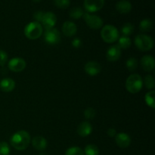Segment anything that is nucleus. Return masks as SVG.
Returning a JSON list of instances; mask_svg holds the SVG:
<instances>
[{"label": "nucleus", "mask_w": 155, "mask_h": 155, "mask_svg": "<svg viewBox=\"0 0 155 155\" xmlns=\"http://www.w3.org/2000/svg\"><path fill=\"white\" fill-rule=\"evenodd\" d=\"M30 136L25 130H20L15 133L10 139V143L18 151H24L29 146Z\"/></svg>", "instance_id": "f257e3e1"}, {"label": "nucleus", "mask_w": 155, "mask_h": 155, "mask_svg": "<svg viewBox=\"0 0 155 155\" xmlns=\"http://www.w3.org/2000/svg\"><path fill=\"white\" fill-rule=\"evenodd\" d=\"M142 86H143V80L139 74H131L126 81V88L130 93L136 94L140 92Z\"/></svg>", "instance_id": "f03ea898"}, {"label": "nucleus", "mask_w": 155, "mask_h": 155, "mask_svg": "<svg viewBox=\"0 0 155 155\" xmlns=\"http://www.w3.org/2000/svg\"><path fill=\"white\" fill-rule=\"evenodd\" d=\"M42 27L39 23L33 21L27 24L24 28V34L30 39H36L42 36Z\"/></svg>", "instance_id": "7ed1b4c3"}, {"label": "nucleus", "mask_w": 155, "mask_h": 155, "mask_svg": "<svg viewBox=\"0 0 155 155\" xmlns=\"http://www.w3.org/2000/svg\"><path fill=\"white\" fill-rule=\"evenodd\" d=\"M101 36L103 40L107 43H113L119 39L117 29L112 25H106L101 31Z\"/></svg>", "instance_id": "20e7f679"}, {"label": "nucleus", "mask_w": 155, "mask_h": 155, "mask_svg": "<svg viewBox=\"0 0 155 155\" xmlns=\"http://www.w3.org/2000/svg\"><path fill=\"white\" fill-rule=\"evenodd\" d=\"M135 44L139 50L147 51L152 49L154 46V40L148 35L139 34L135 38Z\"/></svg>", "instance_id": "39448f33"}, {"label": "nucleus", "mask_w": 155, "mask_h": 155, "mask_svg": "<svg viewBox=\"0 0 155 155\" xmlns=\"http://www.w3.org/2000/svg\"><path fill=\"white\" fill-rule=\"evenodd\" d=\"M83 18L86 21V24L93 30H98L100 29L103 25V21L100 17L97 15H90L88 12L83 14Z\"/></svg>", "instance_id": "423d86ee"}, {"label": "nucleus", "mask_w": 155, "mask_h": 155, "mask_svg": "<svg viewBox=\"0 0 155 155\" xmlns=\"http://www.w3.org/2000/svg\"><path fill=\"white\" fill-rule=\"evenodd\" d=\"M45 42L50 45H55L61 40V34L58 30L55 28L46 29L44 36Z\"/></svg>", "instance_id": "0eeeda50"}, {"label": "nucleus", "mask_w": 155, "mask_h": 155, "mask_svg": "<svg viewBox=\"0 0 155 155\" xmlns=\"http://www.w3.org/2000/svg\"><path fill=\"white\" fill-rule=\"evenodd\" d=\"M26 61L23 58H14L9 61L8 66L10 71L13 72H21L24 71L26 68Z\"/></svg>", "instance_id": "6e6552de"}, {"label": "nucleus", "mask_w": 155, "mask_h": 155, "mask_svg": "<svg viewBox=\"0 0 155 155\" xmlns=\"http://www.w3.org/2000/svg\"><path fill=\"white\" fill-rule=\"evenodd\" d=\"M104 0H84V8L89 12H96L104 6Z\"/></svg>", "instance_id": "1a4fd4ad"}, {"label": "nucleus", "mask_w": 155, "mask_h": 155, "mask_svg": "<svg viewBox=\"0 0 155 155\" xmlns=\"http://www.w3.org/2000/svg\"><path fill=\"white\" fill-rule=\"evenodd\" d=\"M41 22L45 29L53 28L57 22V17L52 12H46V13H44L43 18Z\"/></svg>", "instance_id": "9d476101"}, {"label": "nucleus", "mask_w": 155, "mask_h": 155, "mask_svg": "<svg viewBox=\"0 0 155 155\" xmlns=\"http://www.w3.org/2000/svg\"><path fill=\"white\" fill-rule=\"evenodd\" d=\"M121 56V49L117 45L110 47L106 53V58L109 61H117Z\"/></svg>", "instance_id": "9b49d317"}, {"label": "nucleus", "mask_w": 155, "mask_h": 155, "mask_svg": "<svg viewBox=\"0 0 155 155\" xmlns=\"http://www.w3.org/2000/svg\"><path fill=\"white\" fill-rule=\"evenodd\" d=\"M85 71L89 76H96L101 71V64L97 61H89L85 65Z\"/></svg>", "instance_id": "f8f14e48"}, {"label": "nucleus", "mask_w": 155, "mask_h": 155, "mask_svg": "<svg viewBox=\"0 0 155 155\" xmlns=\"http://www.w3.org/2000/svg\"><path fill=\"white\" fill-rule=\"evenodd\" d=\"M116 143L120 148H126L130 146L131 143V139L129 136V135L126 134L124 133H118L116 135Z\"/></svg>", "instance_id": "ddd939ff"}, {"label": "nucleus", "mask_w": 155, "mask_h": 155, "mask_svg": "<svg viewBox=\"0 0 155 155\" xmlns=\"http://www.w3.org/2000/svg\"><path fill=\"white\" fill-rule=\"evenodd\" d=\"M77 27L74 22L66 21L62 26V32L68 37H71L77 33Z\"/></svg>", "instance_id": "4468645a"}, {"label": "nucleus", "mask_w": 155, "mask_h": 155, "mask_svg": "<svg viewBox=\"0 0 155 155\" xmlns=\"http://www.w3.org/2000/svg\"><path fill=\"white\" fill-rule=\"evenodd\" d=\"M154 59L151 55H145L141 59V66L147 72L152 71L154 68Z\"/></svg>", "instance_id": "2eb2a0df"}, {"label": "nucleus", "mask_w": 155, "mask_h": 155, "mask_svg": "<svg viewBox=\"0 0 155 155\" xmlns=\"http://www.w3.org/2000/svg\"><path fill=\"white\" fill-rule=\"evenodd\" d=\"M77 133L81 137H86L89 136L92 132V127L90 124V123L85 121V122L81 123L78 126L77 130Z\"/></svg>", "instance_id": "dca6fc26"}, {"label": "nucleus", "mask_w": 155, "mask_h": 155, "mask_svg": "<svg viewBox=\"0 0 155 155\" xmlns=\"http://www.w3.org/2000/svg\"><path fill=\"white\" fill-rule=\"evenodd\" d=\"M32 145L35 149L38 151H44L47 147V141L44 137L40 136H35L32 139Z\"/></svg>", "instance_id": "f3484780"}, {"label": "nucleus", "mask_w": 155, "mask_h": 155, "mask_svg": "<svg viewBox=\"0 0 155 155\" xmlns=\"http://www.w3.org/2000/svg\"><path fill=\"white\" fill-rule=\"evenodd\" d=\"M15 88V80L11 78H5L0 82V89L2 92H10Z\"/></svg>", "instance_id": "a211bd4d"}, {"label": "nucleus", "mask_w": 155, "mask_h": 155, "mask_svg": "<svg viewBox=\"0 0 155 155\" xmlns=\"http://www.w3.org/2000/svg\"><path fill=\"white\" fill-rule=\"evenodd\" d=\"M116 8L120 13L127 14L132 10V4L127 0H121L117 3Z\"/></svg>", "instance_id": "6ab92c4d"}, {"label": "nucleus", "mask_w": 155, "mask_h": 155, "mask_svg": "<svg viewBox=\"0 0 155 155\" xmlns=\"http://www.w3.org/2000/svg\"><path fill=\"white\" fill-rule=\"evenodd\" d=\"M155 92L154 91H150L148 93L145 95V100L146 104L149 106L150 107H151L152 109H154L155 107Z\"/></svg>", "instance_id": "aec40b11"}, {"label": "nucleus", "mask_w": 155, "mask_h": 155, "mask_svg": "<svg viewBox=\"0 0 155 155\" xmlns=\"http://www.w3.org/2000/svg\"><path fill=\"white\" fill-rule=\"evenodd\" d=\"M153 24L151 20L144 19L142 20L139 24V29L142 32H149L152 29Z\"/></svg>", "instance_id": "412c9836"}, {"label": "nucleus", "mask_w": 155, "mask_h": 155, "mask_svg": "<svg viewBox=\"0 0 155 155\" xmlns=\"http://www.w3.org/2000/svg\"><path fill=\"white\" fill-rule=\"evenodd\" d=\"M117 45L120 47V49L121 48H123V49H127L131 45V39L128 36H121L119 39V42H118Z\"/></svg>", "instance_id": "4be33fe9"}, {"label": "nucleus", "mask_w": 155, "mask_h": 155, "mask_svg": "<svg viewBox=\"0 0 155 155\" xmlns=\"http://www.w3.org/2000/svg\"><path fill=\"white\" fill-rule=\"evenodd\" d=\"M84 154L98 155L99 154V150H98V148L96 145H93V144H90V145H88L85 148Z\"/></svg>", "instance_id": "5701e85b"}, {"label": "nucleus", "mask_w": 155, "mask_h": 155, "mask_svg": "<svg viewBox=\"0 0 155 155\" xmlns=\"http://www.w3.org/2000/svg\"><path fill=\"white\" fill-rule=\"evenodd\" d=\"M83 14H84V12L81 8L74 7L70 12V16L74 19H80L83 16Z\"/></svg>", "instance_id": "b1692460"}, {"label": "nucleus", "mask_w": 155, "mask_h": 155, "mask_svg": "<svg viewBox=\"0 0 155 155\" xmlns=\"http://www.w3.org/2000/svg\"><path fill=\"white\" fill-rule=\"evenodd\" d=\"M126 65H127V69L130 71H136L138 68L137 59L135 58H130L127 59Z\"/></svg>", "instance_id": "393cba45"}, {"label": "nucleus", "mask_w": 155, "mask_h": 155, "mask_svg": "<svg viewBox=\"0 0 155 155\" xmlns=\"http://www.w3.org/2000/svg\"><path fill=\"white\" fill-rule=\"evenodd\" d=\"M133 31H134V27L130 23H127L121 28V33L125 36H128L131 35L133 33Z\"/></svg>", "instance_id": "a878e982"}, {"label": "nucleus", "mask_w": 155, "mask_h": 155, "mask_svg": "<svg viewBox=\"0 0 155 155\" xmlns=\"http://www.w3.org/2000/svg\"><path fill=\"white\" fill-rule=\"evenodd\" d=\"M144 84H145V87L148 89H153L154 88V77L151 75H148L145 77L144 79Z\"/></svg>", "instance_id": "bb28decb"}, {"label": "nucleus", "mask_w": 155, "mask_h": 155, "mask_svg": "<svg viewBox=\"0 0 155 155\" xmlns=\"http://www.w3.org/2000/svg\"><path fill=\"white\" fill-rule=\"evenodd\" d=\"M65 155H84V151L79 147H71L67 150Z\"/></svg>", "instance_id": "cd10ccee"}, {"label": "nucleus", "mask_w": 155, "mask_h": 155, "mask_svg": "<svg viewBox=\"0 0 155 155\" xmlns=\"http://www.w3.org/2000/svg\"><path fill=\"white\" fill-rule=\"evenodd\" d=\"M10 154V147L5 142H0V155Z\"/></svg>", "instance_id": "c85d7f7f"}, {"label": "nucleus", "mask_w": 155, "mask_h": 155, "mask_svg": "<svg viewBox=\"0 0 155 155\" xmlns=\"http://www.w3.org/2000/svg\"><path fill=\"white\" fill-rule=\"evenodd\" d=\"M95 114H96L95 110L92 107H88L84 111V116L86 120H92L95 118Z\"/></svg>", "instance_id": "c756f323"}, {"label": "nucleus", "mask_w": 155, "mask_h": 155, "mask_svg": "<svg viewBox=\"0 0 155 155\" xmlns=\"http://www.w3.org/2000/svg\"><path fill=\"white\" fill-rule=\"evenodd\" d=\"M71 1L70 0H54V4L57 7L60 8H67L69 7Z\"/></svg>", "instance_id": "7c9ffc66"}, {"label": "nucleus", "mask_w": 155, "mask_h": 155, "mask_svg": "<svg viewBox=\"0 0 155 155\" xmlns=\"http://www.w3.org/2000/svg\"><path fill=\"white\" fill-rule=\"evenodd\" d=\"M8 61V54L5 51L0 49V66H4Z\"/></svg>", "instance_id": "2f4dec72"}, {"label": "nucleus", "mask_w": 155, "mask_h": 155, "mask_svg": "<svg viewBox=\"0 0 155 155\" xmlns=\"http://www.w3.org/2000/svg\"><path fill=\"white\" fill-rule=\"evenodd\" d=\"M43 15H44V12H41V11H37V12H35L33 14V18L36 20V22H41L42 21V18H43Z\"/></svg>", "instance_id": "473e14b6"}, {"label": "nucleus", "mask_w": 155, "mask_h": 155, "mask_svg": "<svg viewBox=\"0 0 155 155\" xmlns=\"http://www.w3.org/2000/svg\"><path fill=\"white\" fill-rule=\"evenodd\" d=\"M107 134L108 135V136H110V137H114V136H116L117 135V132H116V130L114 128H110L108 129V130L107 131Z\"/></svg>", "instance_id": "72a5a7b5"}, {"label": "nucleus", "mask_w": 155, "mask_h": 155, "mask_svg": "<svg viewBox=\"0 0 155 155\" xmlns=\"http://www.w3.org/2000/svg\"><path fill=\"white\" fill-rule=\"evenodd\" d=\"M33 2H39V1H41V0H33Z\"/></svg>", "instance_id": "f704fd0d"}]
</instances>
